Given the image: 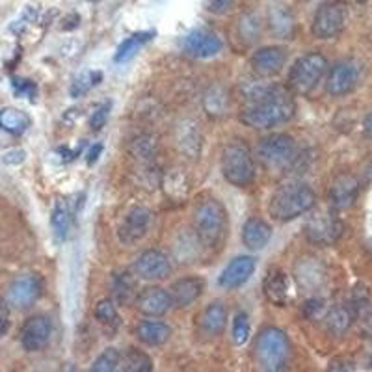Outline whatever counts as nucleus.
<instances>
[{
    "mask_svg": "<svg viewBox=\"0 0 372 372\" xmlns=\"http://www.w3.org/2000/svg\"><path fill=\"white\" fill-rule=\"evenodd\" d=\"M251 100L242 114L240 121L254 129H274L294 118L296 103L292 95L279 86H254L248 89Z\"/></svg>",
    "mask_w": 372,
    "mask_h": 372,
    "instance_id": "1",
    "label": "nucleus"
},
{
    "mask_svg": "<svg viewBox=\"0 0 372 372\" xmlns=\"http://www.w3.org/2000/svg\"><path fill=\"white\" fill-rule=\"evenodd\" d=\"M315 192L303 183H289L279 186L270 197L268 213L278 222H292L313 209Z\"/></svg>",
    "mask_w": 372,
    "mask_h": 372,
    "instance_id": "2",
    "label": "nucleus"
},
{
    "mask_svg": "<svg viewBox=\"0 0 372 372\" xmlns=\"http://www.w3.org/2000/svg\"><path fill=\"white\" fill-rule=\"evenodd\" d=\"M255 360L263 371H283L290 357L289 335L276 326H266L255 337Z\"/></svg>",
    "mask_w": 372,
    "mask_h": 372,
    "instance_id": "3",
    "label": "nucleus"
},
{
    "mask_svg": "<svg viewBox=\"0 0 372 372\" xmlns=\"http://www.w3.org/2000/svg\"><path fill=\"white\" fill-rule=\"evenodd\" d=\"M194 233L207 248H218L227 235V213L216 200H203L194 211Z\"/></svg>",
    "mask_w": 372,
    "mask_h": 372,
    "instance_id": "4",
    "label": "nucleus"
},
{
    "mask_svg": "<svg viewBox=\"0 0 372 372\" xmlns=\"http://www.w3.org/2000/svg\"><path fill=\"white\" fill-rule=\"evenodd\" d=\"M222 175L225 181L233 186L244 188L254 183L255 179V162L249 149L240 142H233L225 145L222 151Z\"/></svg>",
    "mask_w": 372,
    "mask_h": 372,
    "instance_id": "5",
    "label": "nucleus"
},
{
    "mask_svg": "<svg viewBox=\"0 0 372 372\" xmlns=\"http://www.w3.org/2000/svg\"><path fill=\"white\" fill-rule=\"evenodd\" d=\"M328 71V60L319 53L303 54L294 62L289 73L290 88L296 94H311Z\"/></svg>",
    "mask_w": 372,
    "mask_h": 372,
    "instance_id": "6",
    "label": "nucleus"
},
{
    "mask_svg": "<svg viewBox=\"0 0 372 372\" xmlns=\"http://www.w3.org/2000/svg\"><path fill=\"white\" fill-rule=\"evenodd\" d=\"M348 12L343 2L337 0H328L322 6H319L313 17V36L319 39H333L337 37L346 26Z\"/></svg>",
    "mask_w": 372,
    "mask_h": 372,
    "instance_id": "7",
    "label": "nucleus"
},
{
    "mask_svg": "<svg viewBox=\"0 0 372 372\" xmlns=\"http://www.w3.org/2000/svg\"><path fill=\"white\" fill-rule=\"evenodd\" d=\"M259 157L268 166H285L290 164L296 157L294 138L283 132H276L260 140Z\"/></svg>",
    "mask_w": 372,
    "mask_h": 372,
    "instance_id": "8",
    "label": "nucleus"
},
{
    "mask_svg": "<svg viewBox=\"0 0 372 372\" xmlns=\"http://www.w3.org/2000/svg\"><path fill=\"white\" fill-rule=\"evenodd\" d=\"M42 292V279L34 274H26V276H19L17 279H13V283L8 287L6 300L12 308L28 309L39 300Z\"/></svg>",
    "mask_w": 372,
    "mask_h": 372,
    "instance_id": "9",
    "label": "nucleus"
},
{
    "mask_svg": "<svg viewBox=\"0 0 372 372\" xmlns=\"http://www.w3.org/2000/svg\"><path fill=\"white\" fill-rule=\"evenodd\" d=\"M224 43L216 32L209 28H195L183 37V51L192 58H213L222 51Z\"/></svg>",
    "mask_w": 372,
    "mask_h": 372,
    "instance_id": "10",
    "label": "nucleus"
},
{
    "mask_svg": "<svg viewBox=\"0 0 372 372\" xmlns=\"http://www.w3.org/2000/svg\"><path fill=\"white\" fill-rule=\"evenodd\" d=\"M360 80V67L355 62L344 60L339 62L330 69L328 73V80H326V91L331 97H343L350 94L355 88V84Z\"/></svg>",
    "mask_w": 372,
    "mask_h": 372,
    "instance_id": "11",
    "label": "nucleus"
},
{
    "mask_svg": "<svg viewBox=\"0 0 372 372\" xmlns=\"http://www.w3.org/2000/svg\"><path fill=\"white\" fill-rule=\"evenodd\" d=\"M343 224L333 214H317L305 224V236L309 242L330 246L343 235Z\"/></svg>",
    "mask_w": 372,
    "mask_h": 372,
    "instance_id": "12",
    "label": "nucleus"
},
{
    "mask_svg": "<svg viewBox=\"0 0 372 372\" xmlns=\"http://www.w3.org/2000/svg\"><path fill=\"white\" fill-rule=\"evenodd\" d=\"M53 335V322L45 315H36L21 328V344L26 352H39L48 344Z\"/></svg>",
    "mask_w": 372,
    "mask_h": 372,
    "instance_id": "13",
    "label": "nucleus"
},
{
    "mask_svg": "<svg viewBox=\"0 0 372 372\" xmlns=\"http://www.w3.org/2000/svg\"><path fill=\"white\" fill-rule=\"evenodd\" d=\"M151 213L148 209L143 207H134L130 209L129 213L125 214L123 222L119 224L118 236L119 240L125 244V246H132L142 240L143 236L148 235L149 225H151Z\"/></svg>",
    "mask_w": 372,
    "mask_h": 372,
    "instance_id": "14",
    "label": "nucleus"
},
{
    "mask_svg": "<svg viewBox=\"0 0 372 372\" xmlns=\"http://www.w3.org/2000/svg\"><path fill=\"white\" fill-rule=\"evenodd\" d=\"M134 272L142 279H148V281L164 279L172 272V263L159 249H148L134 263Z\"/></svg>",
    "mask_w": 372,
    "mask_h": 372,
    "instance_id": "15",
    "label": "nucleus"
},
{
    "mask_svg": "<svg viewBox=\"0 0 372 372\" xmlns=\"http://www.w3.org/2000/svg\"><path fill=\"white\" fill-rule=\"evenodd\" d=\"M255 266H257V263H255L254 257H248V255L236 257L225 266L224 272L220 274L218 285L222 289H238V287H242L254 276Z\"/></svg>",
    "mask_w": 372,
    "mask_h": 372,
    "instance_id": "16",
    "label": "nucleus"
},
{
    "mask_svg": "<svg viewBox=\"0 0 372 372\" xmlns=\"http://www.w3.org/2000/svg\"><path fill=\"white\" fill-rule=\"evenodd\" d=\"M285 64H287V51L283 47H263L251 56V67L259 77L278 75Z\"/></svg>",
    "mask_w": 372,
    "mask_h": 372,
    "instance_id": "17",
    "label": "nucleus"
},
{
    "mask_svg": "<svg viewBox=\"0 0 372 372\" xmlns=\"http://www.w3.org/2000/svg\"><path fill=\"white\" fill-rule=\"evenodd\" d=\"M173 301L170 292L160 287H149L136 298V308L148 317H164L172 309Z\"/></svg>",
    "mask_w": 372,
    "mask_h": 372,
    "instance_id": "18",
    "label": "nucleus"
},
{
    "mask_svg": "<svg viewBox=\"0 0 372 372\" xmlns=\"http://www.w3.org/2000/svg\"><path fill=\"white\" fill-rule=\"evenodd\" d=\"M360 194V184L354 177L350 175H343L333 183L330 190V203L335 211H344L354 205V201L357 200Z\"/></svg>",
    "mask_w": 372,
    "mask_h": 372,
    "instance_id": "19",
    "label": "nucleus"
},
{
    "mask_svg": "<svg viewBox=\"0 0 372 372\" xmlns=\"http://www.w3.org/2000/svg\"><path fill=\"white\" fill-rule=\"evenodd\" d=\"M203 289H205V281L201 278L190 276V278L177 279V281L172 285V292H170L173 305H177V308H188V305H192V303L203 294Z\"/></svg>",
    "mask_w": 372,
    "mask_h": 372,
    "instance_id": "20",
    "label": "nucleus"
},
{
    "mask_svg": "<svg viewBox=\"0 0 372 372\" xmlns=\"http://www.w3.org/2000/svg\"><path fill=\"white\" fill-rule=\"evenodd\" d=\"M272 238V227L260 218H249L242 225V242L251 251L265 249Z\"/></svg>",
    "mask_w": 372,
    "mask_h": 372,
    "instance_id": "21",
    "label": "nucleus"
},
{
    "mask_svg": "<svg viewBox=\"0 0 372 372\" xmlns=\"http://www.w3.org/2000/svg\"><path fill=\"white\" fill-rule=\"evenodd\" d=\"M268 26L279 39H292L296 32L294 15L285 6H272L268 10Z\"/></svg>",
    "mask_w": 372,
    "mask_h": 372,
    "instance_id": "22",
    "label": "nucleus"
},
{
    "mask_svg": "<svg viewBox=\"0 0 372 372\" xmlns=\"http://www.w3.org/2000/svg\"><path fill=\"white\" fill-rule=\"evenodd\" d=\"M138 339L148 346H162L170 341L172 328L160 320H143L136 328Z\"/></svg>",
    "mask_w": 372,
    "mask_h": 372,
    "instance_id": "23",
    "label": "nucleus"
},
{
    "mask_svg": "<svg viewBox=\"0 0 372 372\" xmlns=\"http://www.w3.org/2000/svg\"><path fill=\"white\" fill-rule=\"evenodd\" d=\"M225 324H227V309L222 301H213L205 309V313L201 315V330L209 337L220 335L225 330Z\"/></svg>",
    "mask_w": 372,
    "mask_h": 372,
    "instance_id": "24",
    "label": "nucleus"
},
{
    "mask_svg": "<svg viewBox=\"0 0 372 372\" xmlns=\"http://www.w3.org/2000/svg\"><path fill=\"white\" fill-rule=\"evenodd\" d=\"M290 283L287 274L281 270L272 272L265 281V294L268 300L276 303V305H285L290 298Z\"/></svg>",
    "mask_w": 372,
    "mask_h": 372,
    "instance_id": "25",
    "label": "nucleus"
},
{
    "mask_svg": "<svg viewBox=\"0 0 372 372\" xmlns=\"http://www.w3.org/2000/svg\"><path fill=\"white\" fill-rule=\"evenodd\" d=\"M355 317V309L350 305H335L326 315V328L331 335H343L348 331Z\"/></svg>",
    "mask_w": 372,
    "mask_h": 372,
    "instance_id": "26",
    "label": "nucleus"
},
{
    "mask_svg": "<svg viewBox=\"0 0 372 372\" xmlns=\"http://www.w3.org/2000/svg\"><path fill=\"white\" fill-rule=\"evenodd\" d=\"M153 36L154 32H138V34H132L130 37H127L118 47V53L114 54V62L116 64H125V62L132 60L145 43L153 39Z\"/></svg>",
    "mask_w": 372,
    "mask_h": 372,
    "instance_id": "27",
    "label": "nucleus"
},
{
    "mask_svg": "<svg viewBox=\"0 0 372 372\" xmlns=\"http://www.w3.org/2000/svg\"><path fill=\"white\" fill-rule=\"evenodd\" d=\"M51 225H53V233L56 236V240L64 242L69 229H71V211L65 205V201H56V205L51 214Z\"/></svg>",
    "mask_w": 372,
    "mask_h": 372,
    "instance_id": "28",
    "label": "nucleus"
},
{
    "mask_svg": "<svg viewBox=\"0 0 372 372\" xmlns=\"http://www.w3.org/2000/svg\"><path fill=\"white\" fill-rule=\"evenodd\" d=\"M112 292L116 303H129L136 296V281L130 272L112 274Z\"/></svg>",
    "mask_w": 372,
    "mask_h": 372,
    "instance_id": "29",
    "label": "nucleus"
},
{
    "mask_svg": "<svg viewBox=\"0 0 372 372\" xmlns=\"http://www.w3.org/2000/svg\"><path fill=\"white\" fill-rule=\"evenodd\" d=\"M30 127V118L17 108H4L0 112V129H4L10 134H23Z\"/></svg>",
    "mask_w": 372,
    "mask_h": 372,
    "instance_id": "30",
    "label": "nucleus"
},
{
    "mask_svg": "<svg viewBox=\"0 0 372 372\" xmlns=\"http://www.w3.org/2000/svg\"><path fill=\"white\" fill-rule=\"evenodd\" d=\"M119 369L125 372H151L153 371V361L142 350L129 348L127 354L121 355Z\"/></svg>",
    "mask_w": 372,
    "mask_h": 372,
    "instance_id": "31",
    "label": "nucleus"
},
{
    "mask_svg": "<svg viewBox=\"0 0 372 372\" xmlns=\"http://www.w3.org/2000/svg\"><path fill=\"white\" fill-rule=\"evenodd\" d=\"M100 80H103V73L100 71H86L80 73L78 77H75V80L69 86V95H71L73 99H78V97H82L89 91V89H94L95 86H99Z\"/></svg>",
    "mask_w": 372,
    "mask_h": 372,
    "instance_id": "32",
    "label": "nucleus"
},
{
    "mask_svg": "<svg viewBox=\"0 0 372 372\" xmlns=\"http://www.w3.org/2000/svg\"><path fill=\"white\" fill-rule=\"evenodd\" d=\"M238 34L246 43H254L259 39L260 19L257 17V13H244L238 23Z\"/></svg>",
    "mask_w": 372,
    "mask_h": 372,
    "instance_id": "33",
    "label": "nucleus"
},
{
    "mask_svg": "<svg viewBox=\"0 0 372 372\" xmlns=\"http://www.w3.org/2000/svg\"><path fill=\"white\" fill-rule=\"evenodd\" d=\"M121 363V352L118 348H107L103 354L97 355V360L91 365L94 372H114L119 369Z\"/></svg>",
    "mask_w": 372,
    "mask_h": 372,
    "instance_id": "34",
    "label": "nucleus"
},
{
    "mask_svg": "<svg viewBox=\"0 0 372 372\" xmlns=\"http://www.w3.org/2000/svg\"><path fill=\"white\" fill-rule=\"evenodd\" d=\"M95 319L99 320L100 324L105 326H118L119 324V315L116 311V303L112 300H100L95 303L94 309Z\"/></svg>",
    "mask_w": 372,
    "mask_h": 372,
    "instance_id": "35",
    "label": "nucleus"
},
{
    "mask_svg": "<svg viewBox=\"0 0 372 372\" xmlns=\"http://www.w3.org/2000/svg\"><path fill=\"white\" fill-rule=\"evenodd\" d=\"M249 319L246 313H236L233 320V343L242 346L249 337Z\"/></svg>",
    "mask_w": 372,
    "mask_h": 372,
    "instance_id": "36",
    "label": "nucleus"
},
{
    "mask_svg": "<svg viewBox=\"0 0 372 372\" xmlns=\"http://www.w3.org/2000/svg\"><path fill=\"white\" fill-rule=\"evenodd\" d=\"M110 110H112V103H110V100H107L105 105H100V107L91 114V118H89V127L94 130L103 129V125L108 121Z\"/></svg>",
    "mask_w": 372,
    "mask_h": 372,
    "instance_id": "37",
    "label": "nucleus"
},
{
    "mask_svg": "<svg viewBox=\"0 0 372 372\" xmlns=\"http://www.w3.org/2000/svg\"><path fill=\"white\" fill-rule=\"evenodd\" d=\"M13 89H15V94L19 97H30V99L34 100L37 94L36 84L32 82V80H24V78H13Z\"/></svg>",
    "mask_w": 372,
    "mask_h": 372,
    "instance_id": "38",
    "label": "nucleus"
},
{
    "mask_svg": "<svg viewBox=\"0 0 372 372\" xmlns=\"http://www.w3.org/2000/svg\"><path fill=\"white\" fill-rule=\"evenodd\" d=\"M235 0H207V10L214 15H224L233 8Z\"/></svg>",
    "mask_w": 372,
    "mask_h": 372,
    "instance_id": "39",
    "label": "nucleus"
},
{
    "mask_svg": "<svg viewBox=\"0 0 372 372\" xmlns=\"http://www.w3.org/2000/svg\"><path fill=\"white\" fill-rule=\"evenodd\" d=\"M2 160H4V164L10 166L23 164L24 160H26V151H23V149H12V151L4 153Z\"/></svg>",
    "mask_w": 372,
    "mask_h": 372,
    "instance_id": "40",
    "label": "nucleus"
},
{
    "mask_svg": "<svg viewBox=\"0 0 372 372\" xmlns=\"http://www.w3.org/2000/svg\"><path fill=\"white\" fill-rule=\"evenodd\" d=\"M10 330V315H8V309L0 303V337H4Z\"/></svg>",
    "mask_w": 372,
    "mask_h": 372,
    "instance_id": "41",
    "label": "nucleus"
},
{
    "mask_svg": "<svg viewBox=\"0 0 372 372\" xmlns=\"http://www.w3.org/2000/svg\"><path fill=\"white\" fill-rule=\"evenodd\" d=\"M320 309H322V301L309 300L308 303H305V308H303V313L308 315V317H315V315L319 313Z\"/></svg>",
    "mask_w": 372,
    "mask_h": 372,
    "instance_id": "42",
    "label": "nucleus"
},
{
    "mask_svg": "<svg viewBox=\"0 0 372 372\" xmlns=\"http://www.w3.org/2000/svg\"><path fill=\"white\" fill-rule=\"evenodd\" d=\"M354 366H352V363L350 361H343V360H337L333 361L330 365V371H352Z\"/></svg>",
    "mask_w": 372,
    "mask_h": 372,
    "instance_id": "43",
    "label": "nucleus"
},
{
    "mask_svg": "<svg viewBox=\"0 0 372 372\" xmlns=\"http://www.w3.org/2000/svg\"><path fill=\"white\" fill-rule=\"evenodd\" d=\"M64 23L65 24H62V28H64V30H75L78 26V23H80V17L73 13L71 17H65L64 19Z\"/></svg>",
    "mask_w": 372,
    "mask_h": 372,
    "instance_id": "44",
    "label": "nucleus"
},
{
    "mask_svg": "<svg viewBox=\"0 0 372 372\" xmlns=\"http://www.w3.org/2000/svg\"><path fill=\"white\" fill-rule=\"evenodd\" d=\"M100 151H103V145H100V143H95L94 148L89 149V153H88V164L89 166L95 164V162H97V159H99Z\"/></svg>",
    "mask_w": 372,
    "mask_h": 372,
    "instance_id": "45",
    "label": "nucleus"
},
{
    "mask_svg": "<svg viewBox=\"0 0 372 372\" xmlns=\"http://www.w3.org/2000/svg\"><path fill=\"white\" fill-rule=\"evenodd\" d=\"M363 129H365V134L369 138H372V112L369 114L365 118V121H363Z\"/></svg>",
    "mask_w": 372,
    "mask_h": 372,
    "instance_id": "46",
    "label": "nucleus"
},
{
    "mask_svg": "<svg viewBox=\"0 0 372 372\" xmlns=\"http://www.w3.org/2000/svg\"><path fill=\"white\" fill-rule=\"evenodd\" d=\"M369 328H371V331H372V315L369 317Z\"/></svg>",
    "mask_w": 372,
    "mask_h": 372,
    "instance_id": "47",
    "label": "nucleus"
},
{
    "mask_svg": "<svg viewBox=\"0 0 372 372\" xmlns=\"http://www.w3.org/2000/svg\"><path fill=\"white\" fill-rule=\"evenodd\" d=\"M357 2H360V4H365V2H369V0H357Z\"/></svg>",
    "mask_w": 372,
    "mask_h": 372,
    "instance_id": "48",
    "label": "nucleus"
},
{
    "mask_svg": "<svg viewBox=\"0 0 372 372\" xmlns=\"http://www.w3.org/2000/svg\"><path fill=\"white\" fill-rule=\"evenodd\" d=\"M88 2H99V0H88Z\"/></svg>",
    "mask_w": 372,
    "mask_h": 372,
    "instance_id": "49",
    "label": "nucleus"
}]
</instances>
